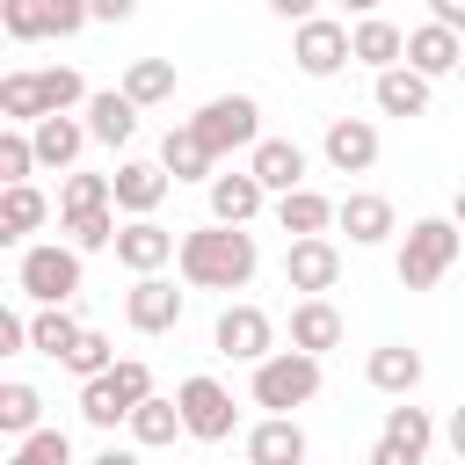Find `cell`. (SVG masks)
Segmentation results:
<instances>
[{
    "mask_svg": "<svg viewBox=\"0 0 465 465\" xmlns=\"http://www.w3.org/2000/svg\"><path fill=\"white\" fill-rule=\"evenodd\" d=\"M196 131L218 145V160H225V153H254V145H262V102H254V94H211V102L196 109Z\"/></svg>",
    "mask_w": 465,
    "mask_h": 465,
    "instance_id": "8992f818",
    "label": "cell"
},
{
    "mask_svg": "<svg viewBox=\"0 0 465 465\" xmlns=\"http://www.w3.org/2000/svg\"><path fill=\"white\" fill-rule=\"evenodd\" d=\"M58 232H65L80 254H102V247H116V232H124V225H116V203H94V211H65V218H58Z\"/></svg>",
    "mask_w": 465,
    "mask_h": 465,
    "instance_id": "4dcf8cb0",
    "label": "cell"
},
{
    "mask_svg": "<svg viewBox=\"0 0 465 465\" xmlns=\"http://www.w3.org/2000/svg\"><path fill=\"white\" fill-rule=\"evenodd\" d=\"M211 341H218V356H232V363H262V356L276 349V320H269L262 305H225L218 327H211Z\"/></svg>",
    "mask_w": 465,
    "mask_h": 465,
    "instance_id": "8fae6325",
    "label": "cell"
},
{
    "mask_svg": "<svg viewBox=\"0 0 465 465\" xmlns=\"http://www.w3.org/2000/svg\"><path fill=\"white\" fill-rule=\"evenodd\" d=\"M349 51H356V65L385 73V65H400V58H407V29H392L385 15H356V29H349Z\"/></svg>",
    "mask_w": 465,
    "mask_h": 465,
    "instance_id": "484cf974",
    "label": "cell"
},
{
    "mask_svg": "<svg viewBox=\"0 0 465 465\" xmlns=\"http://www.w3.org/2000/svg\"><path fill=\"white\" fill-rule=\"evenodd\" d=\"M458 247H465V225H458V218H414L407 240H400L392 276H400L407 291H436V283L458 269Z\"/></svg>",
    "mask_w": 465,
    "mask_h": 465,
    "instance_id": "7a4b0ae2",
    "label": "cell"
},
{
    "mask_svg": "<svg viewBox=\"0 0 465 465\" xmlns=\"http://www.w3.org/2000/svg\"><path fill=\"white\" fill-rule=\"evenodd\" d=\"M320 153H327L334 174H371L378 167V124L371 116H334L327 138H320Z\"/></svg>",
    "mask_w": 465,
    "mask_h": 465,
    "instance_id": "4fadbf2b",
    "label": "cell"
},
{
    "mask_svg": "<svg viewBox=\"0 0 465 465\" xmlns=\"http://www.w3.org/2000/svg\"><path fill=\"white\" fill-rule=\"evenodd\" d=\"M182 291L160 276V269H145V276H131V291H124V320L138 327V334H174L182 327Z\"/></svg>",
    "mask_w": 465,
    "mask_h": 465,
    "instance_id": "9c48e42d",
    "label": "cell"
},
{
    "mask_svg": "<svg viewBox=\"0 0 465 465\" xmlns=\"http://www.w3.org/2000/svg\"><path fill=\"white\" fill-rule=\"evenodd\" d=\"M87 131H94V145H131V131H138V102H131L124 87L87 94Z\"/></svg>",
    "mask_w": 465,
    "mask_h": 465,
    "instance_id": "83f0119b",
    "label": "cell"
},
{
    "mask_svg": "<svg viewBox=\"0 0 465 465\" xmlns=\"http://www.w3.org/2000/svg\"><path fill=\"white\" fill-rule=\"evenodd\" d=\"M429 15H436V22H450V29H465V0H429Z\"/></svg>",
    "mask_w": 465,
    "mask_h": 465,
    "instance_id": "bcb514c9",
    "label": "cell"
},
{
    "mask_svg": "<svg viewBox=\"0 0 465 465\" xmlns=\"http://www.w3.org/2000/svg\"><path fill=\"white\" fill-rule=\"evenodd\" d=\"M450 218H458V225H465V189H458V196H450Z\"/></svg>",
    "mask_w": 465,
    "mask_h": 465,
    "instance_id": "c3c4849f",
    "label": "cell"
},
{
    "mask_svg": "<svg viewBox=\"0 0 465 465\" xmlns=\"http://www.w3.org/2000/svg\"><path fill=\"white\" fill-rule=\"evenodd\" d=\"M436 450V421H429V407H385V429H378V450H371V465H421Z\"/></svg>",
    "mask_w": 465,
    "mask_h": 465,
    "instance_id": "ba28073f",
    "label": "cell"
},
{
    "mask_svg": "<svg viewBox=\"0 0 465 465\" xmlns=\"http://www.w3.org/2000/svg\"><path fill=\"white\" fill-rule=\"evenodd\" d=\"M371 102H378V116H429V73L400 58L371 80Z\"/></svg>",
    "mask_w": 465,
    "mask_h": 465,
    "instance_id": "d6986e66",
    "label": "cell"
},
{
    "mask_svg": "<svg viewBox=\"0 0 465 465\" xmlns=\"http://www.w3.org/2000/svg\"><path fill=\"white\" fill-rule=\"evenodd\" d=\"M15 291L36 305H73L80 298V247L73 240H29L15 262Z\"/></svg>",
    "mask_w": 465,
    "mask_h": 465,
    "instance_id": "277c9868",
    "label": "cell"
},
{
    "mask_svg": "<svg viewBox=\"0 0 465 465\" xmlns=\"http://www.w3.org/2000/svg\"><path fill=\"white\" fill-rule=\"evenodd\" d=\"M94 7V22H131L138 15V0H87Z\"/></svg>",
    "mask_w": 465,
    "mask_h": 465,
    "instance_id": "ee69618b",
    "label": "cell"
},
{
    "mask_svg": "<svg viewBox=\"0 0 465 465\" xmlns=\"http://www.w3.org/2000/svg\"><path fill=\"white\" fill-rule=\"evenodd\" d=\"M174 436H189V421H182V400H160V392H145V400L131 407V443L160 450V443H174Z\"/></svg>",
    "mask_w": 465,
    "mask_h": 465,
    "instance_id": "f1b7e54d",
    "label": "cell"
},
{
    "mask_svg": "<svg viewBox=\"0 0 465 465\" xmlns=\"http://www.w3.org/2000/svg\"><path fill=\"white\" fill-rule=\"evenodd\" d=\"M0 29H7V44L51 36V0H0Z\"/></svg>",
    "mask_w": 465,
    "mask_h": 465,
    "instance_id": "8d00e7d4",
    "label": "cell"
},
{
    "mask_svg": "<svg viewBox=\"0 0 465 465\" xmlns=\"http://www.w3.org/2000/svg\"><path fill=\"white\" fill-rule=\"evenodd\" d=\"M44 160H36V138H29V124H7L0 131V182H29Z\"/></svg>",
    "mask_w": 465,
    "mask_h": 465,
    "instance_id": "74e56055",
    "label": "cell"
},
{
    "mask_svg": "<svg viewBox=\"0 0 465 465\" xmlns=\"http://www.w3.org/2000/svg\"><path fill=\"white\" fill-rule=\"evenodd\" d=\"M160 167H167L174 182H211V174H218V145L196 131V116L174 124V131L160 138Z\"/></svg>",
    "mask_w": 465,
    "mask_h": 465,
    "instance_id": "2e32d148",
    "label": "cell"
},
{
    "mask_svg": "<svg viewBox=\"0 0 465 465\" xmlns=\"http://www.w3.org/2000/svg\"><path fill=\"white\" fill-rule=\"evenodd\" d=\"M36 80H44V109H87V80L73 65H44Z\"/></svg>",
    "mask_w": 465,
    "mask_h": 465,
    "instance_id": "60d3db41",
    "label": "cell"
},
{
    "mask_svg": "<svg viewBox=\"0 0 465 465\" xmlns=\"http://www.w3.org/2000/svg\"><path fill=\"white\" fill-rule=\"evenodd\" d=\"M29 138H36V160H44L51 174H65L94 131H87V124H73V109H51V116H36V124H29Z\"/></svg>",
    "mask_w": 465,
    "mask_h": 465,
    "instance_id": "44dd1931",
    "label": "cell"
},
{
    "mask_svg": "<svg viewBox=\"0 0 465 465\" xmlns=\"http://www.w3.org/2000/svg\"><path fill=\"white\" fill-rule=\"evenodd\" d=\"M334 225L349 232V247H378V240L400 232V218H392V203H385L378 189H349V196L334 203Z\"/></svg>",
    "mask_w": 465,
    "mask_h": 465,
    "instance_id": "9a60e30c",
    "label": "cell"
},
{
    "mask_svg": "<svg viewBox=\"0 0 465 465\" xmlns=\"http://www.w3.org/2000/svg\"><path fill=\"white\" fill-rule=\"evenodd\" d=\"M203 189H211V218H225V225H254L262 203H269V189H262L254 167H240V174H211Z\"/></svg>",
    "mask_w": 465,
    "mask_h": 465,
    "instance_id": "ffe728a7",
    "label": "cell"
},
{
    "mask_svg": "<svg viewBox=\"0 0 465 465\" xmlns=\"http://www.w3.org/2000/svg\"><path fill=\"white\" fill-rule=\"evenodd\" d=\"M421 349H407V341H385V349H371V363H363V378H371V392H385V400H407L414 385H421Z\"/></svg>",
    "mask_w": 465,
    "mask_h": 465,
    "instance_id": "603a6c76",
    "label": "cell"
},
{
    "mask_svg": "<svg viewBox=\"0 0 465 465\" xmlns=\"http://www.w3.org/2000/svg\"><path fill=\"white\" fill-rule=\"evenodd\" d=\"M80 341V320L65 312V305H36L29 312V349L36 356H51V363H65V349Z\"/></svg>",
    "mask_w": 465,
    "mask_h": 465,
    "instance_id": "1f68e13d",
    "label": "cell"
},
{
    "mask_svg": "<svg viewBox=\"0 0 465 465\" xmlns=\"http://www.w3.org/2000/svg\"><path fill=\"white\" fill-rule=\"evenodd\" d=\"M124 94H131L138 109H160V102H174V65H167V58H131V73H124Z\"/></svg>",
    "mask_w": 465,
    "mask_h": 465,
    "instance_id": "836d02e7",
    "label": "cell"
},
{
    "mask_svg": "<svg viewBox=\"0 0 465 465\" xmlns=\"http://www.w3.org/2000/svg\"><path fill=\"white\" fill-rule=\"evenodd\" d=\"M341 7H349V15H378V0H341Z\"/></svg>",
    "mask_w": 465,
    "mask_h": 465,
    "instance_id": "7dc6e473",
    "label": "cell"
},
{
    "mask_svg": "<svg viewBox=\"0 0 465 465\" xmlns=\"http://www.w3.org/2000/svg\"><path fill=\"white\" fill-rule=\"evenodd\" d=\"M174 254H182V240H174V232H167L153 211H145V218H124V232H116V262H124L131 276H145V269H167Z\"/></svg>",
    "mask_w": 465,
    "mask_h": 465,
    "instance_id": "5bb4252c",
    "label": "cell"
},
{
    "mask_svg": "<svg viewBox=\"0 0 465 465\" xmlns=\"http://www.w3.org/2000/svg\"><path fill=\"white\" fill-rule=\"evenodd\" d=\"M94 203H116V182L65 167V182H58V218H65V211H94Z\"/></svg>",
    "mask_w": 465,
    "mask_h": 465,
    "instance_id": "d590c367",
    "label": "cell"
},
{
    "mask_svg": "<svg viewBox=\"0 0 465 465\" xmlns=\"http://www.w3.org/2000/svg\"><path fill=\"white\" fill-rule=\"evenodd\" d=\"M109 363H116V341H109L102 327H80V341L65 349V371H73V378H94V371H109Z\"/></svg>",
    "mask_w": 465,
    "mask_h": 465,
    "instance_id": "ab89813d",
    "label": "cell"
},
{
    "mask_svg": "<svg viewBox=\"0 0 465 465\" xmlns=\"http://www.w3.org/2000/svg\"><path fill=\"white\" fill-rule=\"evenodd\" d=\"M291 341H298V349H312V356H327V349L341 341V312H334V298H327V291H305V298L291 305Z\"/></svg>",
    "mask_w": 465,
    "mask_h": 465,
    "instance_id": "d4e9b609",
    "label": "cell"
},
{
    "mask_svg": "<svg viewBox=\"0 0 465 465\" xmlns=\"http://www.w3.org/2000/svg\"><path fill=\"white\" fill-rule=\"evenodd\" d=\"M145 392H153V363L145 356H116L109 371L80 378V421L87 429H116V421H131V407Z\"/></svg>",
    "mask_w": 465,
    "mask_h": 465,
    "instance_id": "3957f363",
    "label": "cell"
},
{
    "mask_svg": "<svg viewBox=\"0 0 465 465\" xmlns=\"http://www.w3.org/2000/svg\"><path fill=\"white\" fill-rule=\"evenodd\" d=\"M15 465H73V436L65 429H29V436H15Z\"/></svg>",
    "mask_w": 465,
    "mask_h": 465,
    "instance_id": "f35d334b",
    "label": "cell"
},
{
    "mask_svg": "<svg viewBox=\"0 0 465 465\" xmlns=\"http://www.w3.org/2000/svg\"><path fill=\"white\" fill-rule=\"evenodd\" d=\"M305 450H312V443H305V429H298L291 414H262V421L247 429V458H254V465H305Z\"/></svg>",
    "mask_w": 465,
    "mask_h": 465,
    "instance_id": "cb8c5ba5",
    "label": "cell"
},
{
    "mask_svg": "<svg viewBox=\"0 0 465 465\" xmlns=\"http://www.w3.org/2000/svg\"><path fill=\"white\" fill-rule=\"evenodd\" d=\"M174 269H182V283H189V291H247V283H254V269H262V247H254V232H247V225L211 218V225L182 232Z\"/></svg>",
    "mask_w": 465,
    "mask_h": 465,
    "instance_id": "6da1fadb",
    "label": "cell"
},
{
    "mask_svg": "<svg viewBox=\"0 0 465 465\" xmlns=\"http://www.w3.org/2000/svg\"><path fill=\"white\" fill-rule=\"evenodd\" d=\"M443 443H450V458H465V407H450V421H443Z\"/></svg>",
    "mask_w": 465,
    "mask_h": 465,
    "instance_id": "f6af8a7d",
    "label": "cell"
},
{
    "mask_svg": "<svg viewBox=\"0 0 465 465\" xmlns=\"http://www.w3.org/2000/svg\"><path fill=\"white\" fill-rule=\"evenodd\" d=\"M407 65H421L429 80H443V73H458L465 65V36L450 29V22H421V29H407Z\"/></svg>",
    "mask_w": 465,
    "mask_h": 465,
    "instance_id": "ac0fdd59",
    "label": "cell"
},
{
    "mask_svg": "<svg viewBox=\"0 0 465 465\" xmlns=\"http://www.w3.org/2000/svg\"><path fill=\"white\" fill-rule=\"evenodd\" d=\"M247 167L262 174V189H269V196H283V189H298V182H305V145H298V138H262V145L247 153Z\"/></svg>",
    "mask_w": 465,
    "mask_h": 465,
    "instance_id": "4316f807",
    "label": "cell"
},
{
    "mask_svg": "<svg viewBox=\"0 0 465 465\" xmlns=\"http://www.w3.org/2000/svg\"><path fill=\"white\" fill-rule=\"evenodd\" d=\"M276 225H283L291 240H298V232H327V225H334V203H327L320 189H305V182H298V189H283V196H276Z\"/></svg>",
    "mask_w": 465,
    "mask_h": 465,
    "instance_id": "f546056e",
    "label": "cell"
},
{
    "mask_svg": "<svg viewBox=\"0 0 465 465\" xmlns=\"http://www.w3.org/2000/svg\"><path fill=\"white\" fill-rule=\"evenodd\" d=\"M283 283H291V291H334V283H341V247H334L327 232H298V240L283 247Z\"/></svg>",
    "mask_w": 465,
    "mask_h": 465,
    "instance_id": "7c38bea8",
    "label": "cell"
},
{
    "mask_svg": "<svg viewBox=\"0 0 465 465\" xmlns=\"http://www.w3.org/2000/svg\"><path fill=\"white\" fill-rule=\"evenodd\" d=\"M29 349V320L22 312H0V356H22Z\"/></svg>",
    "mask_w": 465,
    "mask_h": 465,
    "instance_id": "b9f144b4",
    "label": "cell"
},
{
    "mask_svg": "<svg viewBox=\"0 0 465 465\" xmlns=\"http://www.w3.org/2000/svg\"><path fill=\"white\" fill-rule=\"evenodd\" d=\"M109 182H116V211H124V218L160 211V203H167V189H174V174H167L160 160H124Z\"/></svg>",
    "mask_w": 465,
    "mask_h": 465,
    "instance_id": "e0dca14e",
    "label": "cell"
},
{
    "mask_svg": "<svg viewBox=\"0 0 465 465\" xmlns=\"http://www.w3.org/2000/svg\"><path fill=\"white\" fill-rule=\"evenodd\" d=\"M0 116H7V124L51 116V109H44V80H36V73H7V80H0Z\"/></svg>",
    "mask_w": 465,
    "mask_h": 465,
    "instance_id": "e575fe53",
    "label": "cell"
},
{
    "mask_svg": "<svg viewBox=\"0 0 465 465\" xmlns=\"http://www.w3.org/2000/svg\"><path fill=\"white\" fill-rule=\"evenodd\" d=\"M458 80H465V65H458Z\"/></svg>",
    "mask_w": 465,
    "mask_h": 465,
    "instance_id": "681fc988",
    "label": "cell"
},
{
    "mask_svg": "<svg viewBox=\"0 0 465 465\" xmlns=\"http://www.w3.org/2000/svg\"><path fill=\"white\" fill-rule=\"evenodd\" d=\"M51 218V196L36 182H0V240L7 247H29V232Z\"/></svg>",
    "mask_w": 465,
    "mask_h": 465,
    "instance_id": "7402d4cb",
    "label": "cell"
},
{
    "mask_svg": "<svg viewBox=\"0 0 465 465\" xmlns=\"http://www.w3.org/2000/svg\"><path fill=\"white\" fill-rule=\"evenodd\" d=\"M320 392V356L312 349H269L262 363H254V407H269V414H291V407H305Z\"/></svg>",
    "mask_w": 465,
    "mask_h": 465,
    "instance_id": "5b68a950",
    "label": "cell"
},
{
    "mask_svg": "<svg viewBox=\"0 0 465 465\" xmlns=\"http://www.w3.org/2000/svg\"><path fill=\"white\" fill-rule=\"evenodd\" d=\"M174 400H182V421H189V436H196V443H225V436L240 429V407H232V392H225L211 371L182 378V385H174Z\"/></svg>",
    "mask_w": 465,
    "mask_h": 465,
    "instance_id": "52a82bcc",
    "label": "cell"
},
{
    "mask_svg": "<svg viewBox=\"0 0 465 465\" xmlns=\"http://www.w3.org/2000/svg\"><path fill=\"white\" fill-rule=\"evenodd\" d=\"M312 7H320V0H269L276 22H312Z\"/></svg>",
    "mask_w": 465,
    "mask_h": 465,
    "instance_id": "7bdbcfd3",
    "label": "cell"
},
{
    "mask_svg": "<svg viewBox=\"0 0 465 465\" xmlns=\"http://www.w3.org/2000/svg\"><path fill=\"white\" fill-rule=\"evenodd\" d=\"M36 421H44V392H36L29 378H7V385H0V436L15 443V436H29Z\"/></svg>",
    "mask_w": 465,
    "mask_h": 465,
    "instance_id": "d6a6232c",
    "label": "cell"
},
{
    "mask_svg": "<svg viewBox=\"0 0 465 465\" xmlns=\"http://www.w3.org/2000/svg\"><path fill=\"white\" fill-rule=\"evenodd\" d=\"M291 58H298V73L305 80H334L356 51H349V29L341 22H327V15H312V22H298V36H291Z\"/></svg>",
    "mask_w": 465,
    "mask_h": 465,
    "instance_id": "30bf717a",
    "label": "cell"
}]
</instances>
